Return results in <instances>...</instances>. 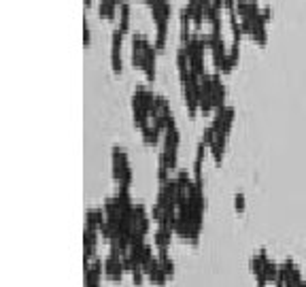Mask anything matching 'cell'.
<instances>
[{
    "label": "cell",
    "mask_w": 306,
    "mask_h": 287,
    "mask_svg": "<svg viewBox=\"0 0 306 287\" xmlns=\"http://www.w3.org/2000/svg\"><path fill=\"white\" fill-rule=\"evenodd\" d=\"M111 166H113V181L117 185H128L132 183V168H130V160H128V151L115 145L111 153Z\"/></svg>",
    "instance_id": "6da1fadb"
},
{
    "label": "cell",
    "mask_w": 306,
    "mask_h": 287,
    "mask_svg": "<svg viewBox=\"0 0 306 287\" xmlns=\"http://www.w3.org/2000/svg\"><path fill=\"white\" fill-rule=\"evenodd\" d=\"M121 249H119V243L117 238H111V249H109V255L104 257V274L109 276L113 281H119L126 268H123V257H121Z\"/></svg>",
    "instance_id": "7a4b0ae2"
},
{
    "label": "cell",
    "mask_w": 306,
    "mask_h": 287,
    "mask_svg": "<svg viewBox=\"0 0 306 287\" xmlns=\"http://www.w3.org/2000/svg\"><path fill=\"white\" fill-rule=\"evenodd\" d=\"M85 268V287H100L102 272H104V260L100 255H94L92 262H83Z\"/></svg>",
    "instance_id": "3957f363"
},
{
    "label": "cell",
    "mask_w": 306,
    "mask_h": 287,
    "mask_svg": "<svg viewBox=\"0 0 306 287\" xmlns=\"http://www.w3.org/2000/svg\"><path fill=\"white\" fill-rule=\"evenodd\" d=\"M98 234L100 230L98 226H92V224H85L83 230V262H92V257L96 255V245H98Z\"/></svg>",
    "instance_id": "277c9868"
},
{
    "label": "cell",
    "mask_w": 306,
    "mask_h": 287,
    "mask_svg": "<svg viewBox=\"0 0 306 287\" xmlns=\"http://www.w3.org/2000/svg\"><path fill=\"white\" fill-rule=\"evenodd\" d=\"M121 41H123V32L119 28H115L111 32V68L115 75H121Z\"/></svg>",
    "instance_id": "5b68a950"
},
{
    "label": "cell",
    "mask_w": 306,
    "mask_h": 287,
    "mask_svg": "<svg viewBox=\"0 0 306 287\" xmlns=\"http://www.w3.org/2000/svg\"><path fill=\"white\" fill-rule=\"evenodd\" d=\"M145 41L147 36L142 32H134L132 34V66L134 68H142V60H145Z\"/></svg>",
    "instance_id": "8992f818"
},
{
    "label": "cell",
    "mask_w": 306,
    "mask_h": 287,
    "mask_svg": "<svg viewBox=\"0 0 306 287\" xmlns=\"http://www.w3.org/2000/svg\"><path fill=\"white\" fill-rule=\"evenodd\" d=\"M142 270H145V274L149 276L153 283H158V285H164L166 279H168V274H166V270H164V266H162L160 257H153L149 264L142 266Z\"/></svg>",
    "instance_id": "52a82bcc"
},
{
    "label": "cell",
    "mask_w": 306,
    "mask_h": 287,
    "mask_svg": "<svg viewBox=\"0 0 306 287\" xmlns=\"http://www.w3.org/2000/svg\"><path fill=\"white\" fill-rule=\"evenodd\" d=\"M225 85L221 81V73H213V104L215 109L225 107Z\"/></svg>",
    "instance_id": "ba28073f"
},
{
    "label": "cell",
    "mask_w": 306,
    "mask_h": 287,
    "mask_svg": "<svg viewBox=\"0 0 306 287\" xmlns=\"http://www.w3.org/2000/svg\"><path fill=\"white\" fill-rule=\"evenodd\" d=\"M172 234L175 230L168 228V226H158L156 234H153V243H156L158 249H168L170 247V241H172Z\"/></svg>",
    "instance_id": "9c48e42d"
},
{
    "label": "cell",
    "mask_w": 306,
    "mask_h": 287,
    "mask_svg": "<svg viewBox=\"0 0 306 287\" xmlns=\"http://www.w3.org/2000/svg\"><path fill=\"white\" fill-rule=\"evenodd\" d=\"M177 68H179L181 83L187 81V77H189V57L185 53V47L183 45H179V49H177Z\"/></svg>",
    "instance_id": "30bf717a"
},
{
    "label": "cell",
    "mask_w": 306,
    "mask_h": 287,
    "mask_svg": "<svg viewBox=\"0 0 306 287\" xmlns=\"http://www.w3.org/2000/svg\"><path fill=\"white\" fill-rule=\"evenodd\" d=\"M117 5L113 3V0H100L98 5V15L104 17L107 22H115V17H117Z\"/></svg>",
    "instance_id": "8fae6325"
},
{
    "label": "cell",
    "mask_w": 306,
    "mask_h": 287,
    "mask_svg": "<svg viewBox=\"0 0 306 287\" xmlns=\"http://www.w3.org/2000/svg\"><path fill=\"white\" fill-rule=\"evenodd\" d=\"M253 41L257 45H266L268 43V32H266V22L262 19V15L255 19V24H253Z\"/></svg>",
    "instance_id": "7c38bea8"
},
{
    "label": "cell",
    "mask_w": 306,
    "mask_h": 287,
    "mask_svg": "<svg viewBox=\"0 0 306 287\" xmlns=\"http://www.w3.org/2000/svg\"><path fill=\"white\" fill-rule=\"evenodd\" d=\"M225 140H227V136H225V134H217V136H215V140H213V145H210V153H213V160L217 162V164H219V162L223 160Z\"/></svg>",
    "instance_id": "4fadbf2b"
},
{
    "label": "cell",
    "mask_w": 306,
    "mask_h": 287,
    "mask_svg": "<svg viewBox=\"0 0 306 287\" xmlns=\"http://www.w3.org/2000/svg\"><path fill=\"white\" fill-rule=\"evenodd\" d=\"M117 28H119L123 34L130 30V3H128V0L119 7V26H117Z\"/></svg>",
    "instance_id": "5bb4252c"
},
{
    "label": "cell",
    "mask_w": 306,
    "mask_h": 287,
    "mask_svg": "<svg viewBox=\"0 0 306 287\" xmlns=\"http://www.w3.org/2000/svg\"><path fill=\"white\" fill-rule=\"evenodd\" d=\"M140 132H142V140H145L147 145H158V142H160V134L162 132L153 126V123H149V126L145 130H140Z\"/></svg>",
    "instance_id": "9a60e30c"
},
{
    "label": "cell",
    "mask_w": 306,
    "mask_h": 287,
    "mask_svg": "<svg viewBox=\"0 0 306 287\" xmlns=\"http://www.w3.org/2000/svg\"><path fill=\"white\" fill-rule=\"evenodd\" d=\"M249 268H251V272H253V274L264 272V262H262L260 253H253L251 257H249Z\"/></svg>",
    "instance_id": "2e32d148"
},
{
    "label": "cell",
    "mask_w": 306,
    "mask_h": 287,
    "mask_svg": "<svg viewBox=\"0 0 306 287\" xmlns=\"http://www.w3.org/2000/svg\"><path fill=\"white\" fill-rule=\"evenodd\" d=\"M215 136H217L215 128H213V126H206V128L202 130V138H200V140H202L206 147H210V145H213V140H215Z\"/></svg>",
    "instance_id": "e0dca14e"
},
{
    "label": "cell",
    "mask_w": 306,
    "mask_h": 287,
    "mask_svg": "<svg viewBox=\"0 0 306 287\" xmlns=\"http://www.w3.org/2000/svg\"><path fill=\"white\" fill-rule=\"evenodd\" d=\"M245 206H247L245 194H243V191H236V194H234V208L236 210H245Z\"/></svg>",
    "instance_id": "ac0fdd59"
},
{
    "label": "cell",
    "mask_w": 306,
    "mask_h": 287,
    "mask_svg": "<svg viewBox=\"0 0 306 287\" xmlns=\"http://www.w3.org/2000/svg\"><path fill=\"white\" fill-rule=\"evenodd\" d=\"M92 43V30H90V22L88 19H83V45L88 47Z\"/></svg>",
    "instance_id": "d6986e66"
},
{
    "label": "cell",
    "mask_w": 306,
    "mask_h": 287,
    "mask_svg": "<svg viewBox=\"0 0 306 287\" xmlns=\"http://www.w3.org/2000/svg\"><path fill=\"white\" fill-rule=\"evenodd\" d=\"M227 53H230V57H232L234 64H236V62H238V57H241V43H232V45H230Z\"/></svg>",
    "instance_id": "ffe728a7"
},
{
    "label": "cell",
    "mask_w": 306,
    "mask_h": 287,
    "mask_svg": "<svg viewBox=\"0 0 306 287\" xmlns=\"http://www.w3.org/2000/svg\"><path fill=\"white\" fill-rule=\"evenodd\" d=\"M262 19H264L266 24L272 19V9H270V7H262Z\"/></svg>",
    "instance_id": "44dd1931"
},
{
    "label": "cell",
    "mask_w": 306,
    "mask_h": 287,
    "mask_svg": "<svg viewBox=\"0 0 306 287\" xmlns=\"http://www.w3.org/2000/svg\"><path fill=\"white\" fill-rule=\"evenodd\" d=\"M83 3H85V7H92V0H83Z\"/></svg>",
    "instance_id": "7402d4cb"
}]
</instances>
